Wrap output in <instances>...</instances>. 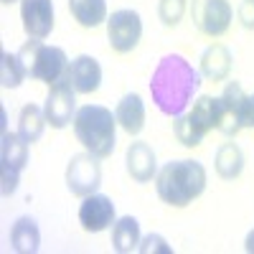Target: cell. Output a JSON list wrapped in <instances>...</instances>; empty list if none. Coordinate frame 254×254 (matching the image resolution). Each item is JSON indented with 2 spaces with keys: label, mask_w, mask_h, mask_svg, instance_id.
Wrapping results in <instances>:
<instances>
[{
  "label": "cell",
  "mask_w": 254,
  "mask_h": 254,
  "mask_svg": "<svg viewBox=\"0 0 254 254\" xmlns=\"http://www.w3.org/2000/svg\"><path fill=\"white\" fill-rule=\"evenodd\" d=\"M201 84V74L190 66L181 54H168L158 61L150 76V94L158 110L168 117H178L186 112L188 102Z\"/></svg>",
  "instance_id": "1"
},
{
  "label": "cell",
  "mask_w": 254,
  "mask_h": 254,
  "mask_svg": "<svg viewBox=\"0 0 254 254\" xmlns=\"http://www.w3.org/2000/svg\"><path fill=\"white\" fill-rule=\"evenodd\" d=\"M155 190L163 203L183 208L206 190V168L198 160H171L155 176Z\"/></svg>",
  "instance_id": "2"
},
{
  "label": "cell",
  "mask_w": 254,
  "mask_h": 254,
  "mask_svg": "<svg viewBox=\"0 0 254 254\" xmlns=\"http://www.w3.org/2000/svg\"><path fill=\"white\" fill-rule=\"evenodd\" d=\"M74 135L87 153L99 160L110 158L117 142V117L102 104H84L74 117Z\"/></svg>",
  "instance_id": "3"
},
{
  "label": "cell",
  "mask_w": 254,
  "mask_h": 254,
  "mask_svg": "<svg viewBox=\"0 0 254 254\" xmlns=\"http://www.w3.org/2000/svg\"><path fill=\"white\" fill-rule=\"evenodd\" d=\"M18 61H20V66H23L26 76L46 81L49 87L54 81L66 76V69H69L66 51L59 49V46L41 44V38H28L26 44L18 49Z\"/></svg>",
  "instance_id": "4"
},
{
  "label": "cell",
  "mask_w": 254,
  "mask_h": 254,
  "mask_svg": "<svg viewBox=\"0 0 254 254\" xmlns=\"http://www.w3.org/2000/svg\"><path fill=\"white\" fill-rule=\"evenodd\" d=\"M140 36H142V20L137 10L122 8L107 18V38H110V46L115 54L135 51L140 44Z\"/></svg>",
  "instance_id": "5"
},
{
  "label": "cell",
  "mask_w": 254,
  "mask_h": 254,
  "mask_svg": "<svg viewBox=\"0 0 254 254\" xmlns=\"http://www.w3.org/2000/svg\"><path fill=\"white\" fill-rule=\"evenodd\" d=\"M66 186L74 196L87 198L92 193H97V188L102 186V168H99V158L92 153H79L71 155L69 165H66Z\"/></svg>",
  "instance_id": "6"
},
{
  "label": "cell",
  "mask_w": 254,
  "mask_h": 254,
  "mask_svg": "<svg viewBox=\"0 0 254 254\" xmlns=\"http://www.w3.org/2000/svg\"><path fill=\"white\" fill-rule=\"evenodd\" d=\"M44 115L54 130H64L76 117V92L66 76L51 84L46 102H44Z\"/></svg>",
  "instance_id": "7"
},
{
  "label": "cell",
  "mask_w": 254,
  "mask_h": 254,
  "mask_svg": "<svg viewBox=\"0 0 254 254\" xmlns=\"http://www.w3.org/2000/svg\"><path fill=\"white\" fill-rule=\"evenodd\" d=\"M231 18H234V10L229 0H193V20L211 38L224 36L231 26Z\"/></svg>",
  "instance_id": "8"
},
{
  "label": "cell",
  "mask_w": 254,
  "mask_h": 254,
  "mask_svg": "<svg viewBox=\"0 0 254 254\" xmlns=\"http://www.w3.org/2000/svg\"><path fill=\"white\" fill-rule=\"evenodd\" d=\"M117 221L115 214V203L110 196H102V193H92L81 201L79 206V224L84 231L89 234H99V231L110 229Z\"/></svg>",
  "instance_id": "9"
},
{
  "label": "cell",
  "mask_w": 254,
  "mask_h": 254,
  "mask_svg": "<svg viewBox=\"0 0 254 254\" xmlns=\"http://www.w3.org/2000/svg\"><path fill=\"white\" fill-rule=\"evenodd\" d=\"M221 122H219V132H224L226 137H234L239 130H244L242 117H244V104H247V94L242 89L239 81H229L224 92H221Z\"/></svg>",
  "instance_id": "10"
},
{
  "label": "cell",
  "mask_w": 254,
  "mask_h": 254,
  "mask_svg": "<svg viewBox=\"0 0 254 254\" xmlns=\"http://www.w3.org/2000/svg\"><path fill=\"white\" fill-rule=\"evenodd\" d=\"M20 20L28 38H46L54 31V0H20Z\"/></svg>",
  "instance_id": "11"
},
{
  "label": "cell",
  "mask_w": 254,
  "mask_h": 254,
  "mask_svg": "<svg viewBox=\"0 0 254 254\" xmlns=\"http://www.w3.org/2000/svg\"><path fill=\"white\" fill-rule=\"evenodd\" d=\"M66 79H69V84L74 87L76 94H92L102 84V66H99V61L94 56L81 54V56L69 61Z\"/></svg>",
  "instance_id": "12"
},
{
  "label": "cell",
  "mask_w": 254,
  "mask_h": 254,
  "mask_svg": "<svg viewBox=\"0 0 254 254\" xmlns=\"http://www.w3.org/2000/svg\"><path fill=\"white\" fill-rule=\"evenodd\" d=\"M125 168L130 173L132 181L137 183H150L155 176H158V158H155V150L147 142L137 140V142H130L125 153Z\"/></svg>",
  "instance_id": "13"
},
{
  "label": "cell",
  "mask_w": 254,
  "mask_h": 254,
  "mask_svg": "<svg viewBox=\"0 0 254 254\" xmlns=\"http://www.w3.org/2000/svg\"><path fill=\"white\" fill-rule=\"evenodd\" d=\"M115 117H117V125L127 135H140L142 127H145V104H142V97L140 94H125L120 102H117V110H115Z\"/></svg>",
  "instance_id": "14"
},
{
  "label": "cell",
  "mask_w": 254,
  "mask_h": 254,
  "mask_svg": "<svg viewBox=\"0 0 254 254\" xmlns=\"http://www.w3.org/2000/svg\"><path fill=\"white\" fill-rule=\"evenodd\" d=\"M231 64H234L231 51L224 44H214L201 54V76L208 81H224L231 74Z\"/></svg>",
  "instance_id": "15"
},
{
  "label": "cell",
  "mask_w": 254,
  "mask_h": 254,
  "mask_svg": "<svg viewBox=\"0 0 254 254\" xmlns=\"http://www.w3.org/2000/svg\"><path fill=\"white\" fill-rule=\"evenodd\" d=\"M10 249L18 254H36L41 249V231L36 219L20 216L10 226Z\"/></svg>",
  "instance_id": "16"
},
{
  "label": "cell",
  "mask_w": 254,
  "mask_h": 254,
  "mask_svg": "<svg viewBox=\"0 0 254 254\" xmlns=\"http://www.w3.org/2000/svg\"><path fill=\"white\" fill-rule=\"evenodd\" d=\"M193 125L198 127L201 132H211V130H219V122H221V99L219 97H198L193 102V110L188 112Z\"/></svg>",
  "instance_id": "17"
},
{
  "label": "cell",
  "mask_w": 254,
  "mask_h": 254,
  "mask_svg": "<svg viewBox=\"0 0 254 254\" xmlns=\"http://www.w3.org/2000/svg\"><path fill=\"white\" fill-rule=\"evenodd\" d=\"M69 10L81 28H97L107 23V0H69Z\"/></svg>",
  "instance_id": "18"
},
{
  "label": "cell",
  "mask_w": 254,
  "mask_h": 254,
  "mask_svg": "<svg viewBox=\"0 0 254 254\" xmlns=\"http://www.w3.org/2000/svg\"><path fill=\"white\" fill-rule=\"evenodd\" d=\"M214 168H216L219 178H224V181L239 178L242 171H244V153H242V147L237 142H224L216 150Z\"/></svg>",
  "instance_id": "19"
},
{
  "label": "cell",
  "mask_w": 254,
  "mask_h": 254,
  "mask_svg": "<svg viewBox=\"0 0 254 254\" xmlns=\"http://www.w3.org/2000/svg\"><path fill=\"white\" fill-rule=\"evenodd\" d=\"M140 224L135 216H122L112 224V249L120 254H130L140 244Z\"/></svg>",
  "instance_id": "20"
},
{
  "label": "cell",
  "mask_w": 254,
  "mask_h": 254,
  "mask_svg": "<svg viewBox=\"0 0 254 254\" xmlns=\"http://www.w3.org/2000/svg\"><path fill=\"white\" fill-rule=\"evenodd\" d=\"M28 145L20 132H10L3 130V142H0V163H5L15 171H23L26 163H28Z\"/></svg>",
  "instance_id": "21"
},
{
  "label": "cell",
  "mask_w": 254,
  "mask_h": 254,
  "mask_svg": "<svg viewBox=\"0 0 254 254\" xmlns=\"http://www.w3.org/2000/svg\"><path fill=\"white\" fill-rule=\"evenodd\" d=\"M46 125H49V120L44 115V107H36V104H26V107L20 110V115H18V132L31 145L41 140Z\"/></svg>",
  "instance_id": "22"
},
{
  "label": "cell",
  "mask_w": 254,
  "mask_h": 254,
  "mask_svg": "<svg viewBox=\"0 0 254 254\" xmlns=\"http://www.w3.org/2000/svg\"><path fill=\"white\" fill-rule=\"evenodd\" d=\"M23 79H26V71L18 61V54L3 51L0 54V84H3L5 89H15L23 84Z\"/></svg>",
  "instance_id": "23"
},
{
  "label": "cell",
  "mask_w": 254,
  "mask_h": 254,
  "mask_svg": "<svg viewBox=\"0 0 254 254\" xmlns=\"http://www.w3.org/2000/svg\"><path fill=\"white\" fill-rule=\"evenodd\" d=\"M173 135H176V140L183 147H198L203 142V137H206V132H201L198 127L193 125L190 115H178L173 120Z\"/></svg>",
  "instance_id": "24"
},
{
  "label": "cell",
  "mask_w": 254,
  "mask_h": 254,
  "mask_svg": "<svg viewBox=\"0 0 254 254\" xmlns=\"http://www.w3.org/2000/svg\"><path fill=\"white\" fill-rule=\"evenodd\" d=\"M188 10V0H158V18L165 28L178 26Z\"/></svg>",
  "instance_id": "25"
},
{
  "label": "cell",
  "mask_w": 254,
  "mask_h": 254,
  "mask_svg": "<svg viewBox=\"0 0 254 254\" xmlns=\"http://www.w3.org/2000/svg\"><path fill=\"white\" fill-rule=\"evenodd\" d=\"M137 252H140V254H173L171 244H168L165 237H160V234H147V237H142L140 244H137Z\"/></svg>",
  "instance_id": "26"
},
{
  "label": "cell",
  "mask_w": 254,
  "mask_h": 254,
  "mask_svg": "<svg viewBox=\"0 0 254 254\" xmlns=\"http://www.w3.org/2000/svg\"><path fill=\"white\" fill-rule=\"evenodd\" d=\"M18 176L20 171H15V168L0 163V193L3 196H13L18 190Z\"/></svg>",
  "instance_id": "27"
},
{
  "label": "cell",
  "mask_w": 254,
  "mask_h": 254,
  "mask_svg": "<svg viewBox=\"0 0 254 254\" xmlns=\"http://www.w3.org/2000/svg\"><path fill=\"white\" fill-rule=\"evenodd\" d=\"M237 18L247 31H254V0H242L237 8Z\"/></svg>",
  "instance_id": "28"
},
{
  "label": "cell",
  "mask_w": 254,
  "mask_h": 254,
  "mask_svg": "<svg viewBox=\"0 0 254 254\" xmlns=\"http://www.w3.org/2000/svg\"><path fill=\"white\" fill-rule=\"evenodd\" d=\"M244 127H254V94H247V104H244V117H242Z\"/></svg>",
  "instance_id": "29"
},
{
  "label": "cell",
  "mask_w": 254,
  "mask_h": 254,
  "mask_svg": "<svg viewBox=\"0 0 254 254\" xmlns=\"http://www.w3.org/2000/svg\"><path fill=\"white\" fill-rule=\"evenodd\" d=\"M244 252L247 254H254V229L247 234V239H244Z\"/></svg>",
  "instance_id": "30"
},
{
  "label": "cell",
  "mask_w": 254,
  "mask_h": 254,
  "mask_svg": "<svg viewBox=\"0 0 254 254\" xmlns=\"http://www.w3.org/2000/svg\"><path fill=\"white\" fill-rule=\"evenodd\" d=\"M0 3H5V5H10V3H13V0H0Z\"/></svg>",
  "instance_id": "31"
}]
</instances>
